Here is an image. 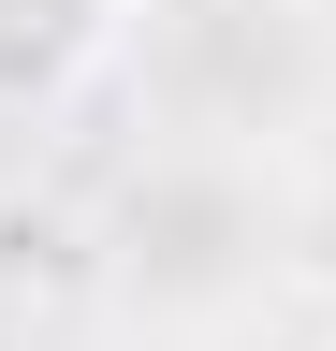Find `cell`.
<instances>
[{"label": "cell", "instance_id": "1", "mask_svg": "<svg viewBox=\"0 0 336 351\" xmlns=\"http://www.w3.org/2000/svg\"><path fill=\"white\" fill-rule=\"evenodd\" d=\"M117 29V0H0V103H29V88H59L88 44Z\"/></svg>", "mask_w": 336, "mask_h": 351}]
</instances>
